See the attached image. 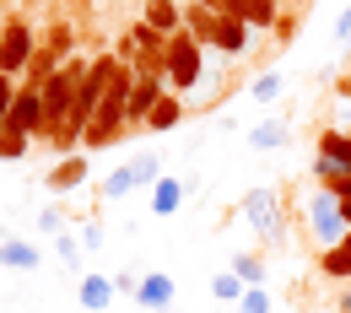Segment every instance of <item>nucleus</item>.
<instances>
[{"mask_svg":"<svg viewBox=\"0 0 351 313\" xmlns=\"http://www.w3.org/2000/svg\"><path fill=\"white\" fill-rule=\"evenodd\" d=\"M114 65H119V54H97V60L87 65V76H82V87H76V103H71V119H65V130L54 135V146H60V151H71V146L87 135L92 114H97L103 92H108V82H114Z\"/></svg>","mask_w":351,"mask_h":313,"instance_id":"nucleus-1","label":"nucleus"},{"mask_svg":"<svg viewBox=\"0 0 351 313\" xmlns=\"http://www.w3.org/2000/svg\"><path fill=\"white\" fill-rule=\"evenodd\" d=\"M130 92H135V65H114V82H108V92H103V103H97V114H92L87 135H82V146H92V151H103V146H114V135H119V125L130 119Z\"/></svg>","mask_w":351,"mask_h":313,"instance_id":"nucleus-2","label":"nucleus"},{"mask_svg":"<svg viewBox=\"0 0 351 313\" xmlns=\"http://www.w3.org/2000/svg\"><path fill=\"white\" fill-rule=\"evenodd\" d=\"M82 76H87V65H60L54 76H49L44 87H38V97H44V130L38 135H60L65 130V119H71V103H76V87H82Z\"/></svg>","mask_w":351,"mask_h":313,"instance_id":"nucleus-3","label":"nucleus"},{"mask_svg":"<svg viewBox=\"0 0 351 313\" xmlns=\"http://www.w3.org/2000/svg\"><path fill=\"white\" fill-rule=\"evenodd\" d=\"M308 216H313V238L319 243H346V232H351V205L335 195V189H319L313 195V205H308Z\"/></svg>","mask_w":351,"mask_h":313,"instance_id":"nucleus-4","label":"nucleus"},{"mask_svg":"<svg viewBox=\"0 0 351 313\" xmlns=\"http://www.w3.org/2000/svg\"><path fill=\"white\" fill-rule=\"evenodd\" d=\"M200 38L189 33V27H178L173 38H168V76H173V87H195L200 82Z\"/></svg>","mask_w":351,"mask_h":313,"instance_id":"nucleus-5","label":"nucleus"},{"mask_svg":"<svg viewBox=\"0 0 351 313\" xmlns=\"http://www.w3.org/2000/svg\"><path fill=\"white\" fill-rule=\"evenodd\" d=\"M243 216L254 222V232H260L265 243H281V205H276L270 189H249L243 195Z\"/></svg>","mask_w":351,"mask_h":313,"instance_id":"nucleus-6","label":"nucleus"},{"mask_svg":"<svg viewBox=\"0 0 351 313\" xmlns=\"http://www.w3.org/2000/svg\"><path fill=\"white\" fill-rule=\"evenodd\" d=\"M33 54H38V44H33V33H27L22 22H11V27L0 33V71H5V76L27 71V65H33Z\"/></svg>","mask_w":351,"mask_h":313,"instance_id":"nucleus-7","label":"nucleus"},{"mask_svg":"<svg viewBox=\"0 0 351 313\" xmlns=\"http://www.w3.org/2000/svg\"><path fill=\"white\" fill-rule=\"evenodd\" d=\"M5 130H44V97L38 87H22L16 92V103H11V119H5Z\"/></svg>","mask_w":351,"mask_h":313,"instance_id":"nucleus-8","label":"nucleus"},{"mask_svg":"<svg viewBox=\"0 0 351 313\" xmlns=\"http://www.w3.org/2000/svg\"><path fill=\"white\" fill-rule=\"evenodd\" d=\"M114 292H119V286H114L108 275H97V270H87V275H82V286H76V297H82V308H87V313H108Z\"/></svg>","mask_w":351,"mask_h":313,"instance_id":"nucleus-9","label":"nucleus"},{"mask_svg":"<svg viewBox=\"0 0 351 313\" xmlns=\"http://www.w3.org/2000/svg\"><path fill=\"white\" fill-rule=\"evenodd\" d=\"M135 297H141V308L173 313V297H178V286H173V275H146V281L135 286Z\"/></svg>","mask_w":351,"mask_h":313,"instance_id":"nucleus-10","label":"nucleus"},{"mask_svg":"<svg viewBox=\"0 0 351 313\" xmlns=\"http://www.w3.org/2000/svg\"><path fill=\"white\" fill-rule=\"evenodd\" d=\"M157 97H162V76H141V71H135V92H130V119H152V108H157Z\"/></svg>","mask_w":351,"mask_h":313,"instance_id":"nucleus-11","label":"nucleus"},{"mask_svg":"<svg viewBox=\"0 0 351 313\" xmlns=\"http://www.w3.org/2000/svg\"><path fill=\"white\" fill-rule=\"evenodd\" d=\"M184 195H189L184 179H157L152 184V211H157V216H173L178 205H184Z\"/></svg>","mask_w":351,"mask_h":313,"instance_id":"nucleus-12","label":"nucleus"},{"mask_svg":"<svg viewBox=\"0 0 351 313\" xmlns=\"http://www.w3.org/2000/svg\"><path fill=\"white\" fill-rule=\"evenodd\" d=\"M82 179H87V157H65V162H60V168H54L44 184L54 189V195H65V189H76Z\"/></svg>","mask_w":351,"mask_h":313,"instance_id":"nucleus-13","label":"nucleus"},{"mask_svg":"<svg viewBox=\"0 0 351 313\" xmlns=\"http://www.w3.org/2000/svg\"><path fill=\"white\" fill-rule=\"evenodd\" d=\"M0 265H11V270H38V249H33V243H22V238H5V243H0Z\"/></svg>","mask_w":351,"mask_h":313,"instance_id":"nucleus-14","label":"nucleus"},{"mask_svg":"<svg viewBox=\"0 0 351 313\" xmlns=\"http://www.w3.org/2000/svg\"><path fill=\"white\" fill-rule=\"evenodd\" d=\"M146 22H152L157 33H168V38H173L178 22H184V11H178L173 0H146Z\"/></svg>","mask_w":351,"mask_h":313,"instance_id":"nucleus-15","label":"nucleus"},{"mask_svg":"<svg viewBox=\"0 0 351 313\" xmlns=\"http://www.w3.org/2000/svg\"><path fill=\"white\" fill-rule=\"evenodd\" d=\"M319 157L341 162V168L351 173V135H346V130H324V135H319Z\"/></svg>","mask_w":351,"mask_h":313,"instance_id":"nucleus-16","label":"nucleus"},{"mask_svg":"<svg viewBox=\"0 0 351 313\" xmlns=\"http://www.w3.org/2000/svg\"><path fill=\"white\" fill-rule=\"evenodd\" d=\"M243 292H249V281H243L238 270H221V275H211V297H217V303H232V308H238V297H243Z\"/></svg>","mask_w":351,"mask_h":313,"instance_id":"nucleus-17","label":"nucleus"},{"mask_svg":"<svg viewBox=\"0 0 351 313\" xmlns=\"http://www.w3.org/2000/svg\"><path fill=\"white\" fill-rule=\"evenodd\" d=\"M189 33L200 44H217V11L211 5H189Z\"/></svg>","mask_w":351,"mask_h":313,"instance_id":"nucleus-18","label":"nucleus"},{"mask_svg":"<svg viewBox=\"0 0 351 313\" xmlns=\"http://www.w3.org/2000/svg\"><path fill=\"white\" fill-rule=\"evenodd\" d=\"M324 275H335V281H351V249L346 243H335V249H324V260H319Z\"/></svg>","mask_w":351,"mask_h":313,"instance_id":"nucleus-19","label":"nucleus"},{"mask_svg":"<svg viewBox=\"0 0 351 313\" xmlns=\"http://www.w3.org/2000/svg\"><path fill=\"white\" fill-rule=\"evenodd\" d=\"M135 184H141V179H135V168L125 162V168H114V173L103 179V195H108V200H125V195H130Z\"/></svg>","mask_w":351,"mask_h":313,"instance_id":"nucleus-20","label":"nucleus"},{"mask_svg":"<svg viewBox=\"0 0 351 313\" xmlns=\"http://www.w3.org/2000/svg\"><path fill=\"white\" fill-rule=\"evenodd\" d=\"M178 114H184V103H178V97H157V108H152V119H146V125H152V130H173Z\"/></svg>","mask_w":351,"mask_h":313,"instance_id":"nucleus-21","label":"nucleus"},{"mask_svg":"<svg viewBox=\"0 0 351 313\" xmlns=\"http://www.w3.org/2000/svg\"><path fill=\"white\" fill-rule=\"evenodd\" d=\"M249 146H254V151H276V146H287V125H281V119H276V125H260Z\"/></svg>","mask_w":351,"mask_h":313,"instance_id":"nucleus-22","label":"nucleus"},{"mask_svg":"<svg viewBox=\"0 0 351 313\" xmlns=\"http://www.w3.org/2000/svg\"><path fill=\"white\" fill-rule=\"evenodd\" d=\"M16 157H27V130H5L0 135V162H16Z\"/></svg>","mask_w":351,"mask_h":313,"instance_id":"nucleus-23","label":"nucleus"},{"mask_svg":"<svg viewBox=\"0 0 351 313\" xmlns=\"http://www.w3.org/2000/svg\"><path fill=\"white\" fill-rule=\"evenodd\" d=\"M243 16H249L254 27H270V22H276V0H243Z\"/></svg>","mask_w":351,"mask_h":313,"instance_id":"nucleus-24","label":"nucleus"},{"mask_svg":"<svg viewBox=\"0 0 351 313\" xmlns=\"http://www.w3.org/2000/svg\"><path fill=\"white\" fill-rule=\"evenodd\" d=\"M238 313H270V292H265V286H249V292L238 297Z\"/></svg>","mask_w":351,"mask_h":313,"instance_id":"nucleus-25","label":"nucleus"},{"mask_svg":"<svg viewBox=\"0 0 351 313\" xmlns=\"http://www.w3.org/2000/svg\"><path fill=\"white\" fill-rule=\"evenodd\" d=\"M130 168H135V179H141V184H157V179H162V162H157V151H146V157H135Z\"/></svg>","mask_w":351,"mask_h":313,"instance_id":"nucleus-26","label":"nucleus"},{"mask_svg":"<svg viewBox=\"0 0 351 313\" xmlns=\"http://www.w3.org/2000/svg\"><path fill=\"white\" fill-rule=\"evenodd\" d=\"M281 87H287V82H281L276 71H270V76H260V82H254V103H276V97H281Z\"/></svg>","mask_w":351,"mask_h":313,"instance_id":"nucleus-27","label":"nucleus"},{"mask_svg":"<svg viewBox=\"0 0 351 313\" xmlns=\"http://www.w3.org/2000/svg\"><path fill=\"white\" fill-rule=\"evenodd\" d=\"M232 270H238V275H243L249 286H265V265H260V260H254V254H243V260H238V265H232Z\"/></svg>","mask_w":351,"mask_h":313,"instance_id":"nucleus-28","label":"nucleus"},{"mask_svg":"<svg viewBox=\"0 0 351 313\" xmlns=\"http://www.w3.org/2000/svg\"><path fill=\"white\" fill-rule=\"evenodd\" d=\"M335 38H351V0H346V11H341V22H335Z\"/></svg>","mask_w":351,"mask_h":313,"instance_id":"nucleus-29","label":"nucleus"},{"mask_svg":"<svg viewBox=\"0 0 351 313\" xmlns=\"http://www.w3.org/2000/svg\"><path fill=\"white\" fill-rule=\"evenodd\" d=\"M38 227H44V232H54V238H60V211H44V216H38Z\"/></svg>","mask_w":351,"mask_h":313,"instance_id":"nucleus-30","label":"nucleus"},{"mask_svg":"<svg viewBox=\"0 0 351 313\" xmlns=\"http://www.w3.org/2000/svg\"><path fill=\"white\" fill-rule=\"evenodd\" d=\"M195 5H211V11H227L232 0H195Z\"/></svg>","mask_w":351,"mask_h":313,"instance_id":"nucleus-31","label":"nucleus"},{"mask_svg":"<svg viewBox=\"0 0 351 313\" xmlns=\"http://www.w3.org/2000/svg\"><path fill=\"white\" fill-rule=\"evenodd\" d=\"M346 249H351V232H346Z\"/></svg>","mask_w":351,"mask_h":313,"instance_id":"nucleus-32","label":"nucleus"},{"mask_svg":"<svg viewBox=\"0 0 351 313\" xmlns=\"http://www.w3.org/2000/svg\"><path fill=\"white\" fill-rule=\"evenodd\" d=\"M0 243H5V238H0Z\"/></svg>","mask_w":351,"mask_h":313,"instance_id":"nucleus-33","label":"nucleus"}]
</instances>
